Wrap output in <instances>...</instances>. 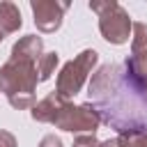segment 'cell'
Here are the masks:
<instances>
[{"label": "cell", "instance_id": "cell-1", "mask_svg": "<svg viewBox=\"0 0 147 147\" xmlns=\"http://www.w3.org/2000/svg\"><path fill=\"white\" fill-rule=\"evenodd\" d=\"M90 106L101 122L113 126L117 133L147 131V101L136 92L119 64H103L90 80L87 87Z\"/></svg>", "mask_w": 147, "mask_h": 147}, {"label": "cell", "instance_id": "cell-4", "mask_svg": "<svg viewBox=\"0 0 147 147\" xmlns=\"http://www.w3.org/2000/svg\"><path fill=\"white\" fill-rule=\"evenodd\" d=\"M96 57H99L96 51H83L76 60H71V62H67L62 67V71L57 76V94L62 99H69V96L80 92L87 74L96 64Z\"/></svg>", "mask_w": 147, "mask_h": 147}, {"label": "cell", "instance_id": "cell-9", "mask_svg": "<svg viewBox=\"0 0 147 147\" xmlns=\"http://www.w3.org/2000/svg\"><path fill=\"white\" fill-rule=\"evenodd\" d=\"M67 106V99H62L57 92H53V94H48L46 99H41L37 106H34V110H32V117L37 119V122H55V117L60 115V110Z\"/></svg>", "mask_w": 147, "mask_h": 147}, {"label": "cell", "instance_id": "cell-6", "mask_svg": "<svg viewBox=\"0 0 147 147\" xmlns=\"http://www.w3.org/2000/svg\"><path fill=\"white\" fill-rule=\"evenodd\" d=\"M69 5L67 2H55V0H34L32 11H34V23L41 32H53L62 23V14Z\"/></svg>", "mask_w": 147, "mask_h": 147}, {"label": "cell", "instance_id": "cell-13", "mask_svg": "<svg viewBox=\"0 0 147 147\" xmlns=\"http://www.w3.org/2000/svg\"><path fill=\"white\" fill-rule=\"evenodd\" d=\"M74 147H101V142L94 138V133H83L74 140Z\"/></svg>", "mask_w": 147, "mask_h": 147}, {"label": "cell", "instance_id": "cell-16", "mask_svg": "<svg viewBox=\"0 0 147 147\" xmlns=\"http://www.w3.org/2000/svg\"><path fill=\"white\" fill-rule=\"evenodd\" d=\"M2 39H5V34H2V32H0V41H2Z\"/></svg>", "mask_w": 147, "mask_h": 147}, {"label": "cell", "instance_id": "cell-15", "mask_svg": "<svg viewBox=\"0 0 147 147\" xmlns=\"http://www.w3.org/2000/svg\"><path fill=\"white\" fill-rule=\"evenodd\" d=\"M0 147H16V138L9 131H0Z\"/></svg>", "mask_w": 147, "mask_h": 147}, {"label": "cell", "instance_id": "cell-7", "mask_svg": "<svg viewBox=\"0 0 147 147\" xmlns=\"http://www.w3.org/2000/svg\"><path fill=\"white\" fill-rule=\"evenodd\" d=\"M124 76L129 85L145 96L147 94V53H131L124 62Z\"/></svg>", "mask_w": 147, "mask_h": 147}, {"label": "cell", "instance_id": "cell-10", "mask_svg": "<svg viewBox=\"0 0 147 147\" xmlns=\"http://www.w3.org/2000/svg\"><path fill=\"white\" fill-rule=\"evenodd\" d=\"M18 28H21V11L16 9V5L2 2L0 5V32L9 34V32H16Z\"/></svg>", "mask_w": 147, "mask_h": 147}, {"label": "cell", "instance_id": "cell-3", "mask_svg": "<svg viewBox=\"0 0 147 147\" xmlns=\"http://www.w3.org/2000/svg\"><path fill=\"white\" fill-rule=\"evenodd\" d=\"M90 9L99 14V30L103 39H108L110 44L129 41V32L133 23L117 2H90Z\"/></svg>", "mask_w": 147, "mask_h": 147}, {"label": "cell", "instance_id": "cell-2", "mask_svg": "<svg viewBox=\"0 0 147 147\" xmlns=\"http://www.w3.org/2000/svg\"><path fill=\"white\" fill-rule=\"evenodd\" d=\"M37 64L9 60L0 69V90L7 94L9 103L14 108H28L34 101V87H37Z\"/></svg>", "mask_w": 147, "mask_h": 147}, {"label": "cell", "instance_id": "cell-12", "mask_svg": "<svg viewBox=\"0 0 147 147\" xmlns=\"http://www.w3.org/2000/svg\"><path fill=\"white\" fill-rule=\"evenodd\" d=\"M57 67V53H44L37 62V74H39V80H46L51 78V74L55 71Z\"/></svg>", "mask_w": 147, "mask_h": 147}, {"label": "cell", "instance_id": "cell-17", "mask_svg": "<svg viewBox=\"0 0 147 147\" xmlns=\"http://www.w3.org/2000/svg\"><path fill=\"white\" fill-rule=\"evenodd\" d=\"M145 101H147V94H145Z\"/></svg>", "mask_w": 147, "mask_h": 147}, {"label": "cell", "instance_id": "cell-5", "mask_svg": "<svg viewBox=\"0 0 147 147\" xmlns=\"http://www.w3.org/2000/svg\"><path fill=\"white\" fill-rule=\"evenodd\" d=\"M53 124L57 129H64V131H71V133H94L96 126L101 124V119H99V115L94 113V108L90 103L71 106L67 101V106L60 110V115L55 117Z\"/></svg>", "mask_w": 147, "mask_h": 147}, {"label": "cell", "instance_id": "cell-11", "mask_svg": "<svg viewBox=\"0 0 147 147\" xmlns=\"http://www.w3.org/2000/svg\"><path fill=\"white\" fill-rule=\"evenodd\" d=\"M131 30H133L131 53H147V25L145 23H133Z\"/></svg>", "mask_w": 147, "mask_h": 147}, {"label": "cell", "instance_id": "cell-8", "mask_svg": "<svg viewBox=\"0 0 147 147\" xmlns=\"http://www.w3.org/2000/svg\"><path fill=\"white\" fill-rule=\"evenodd\" d=\"M44 44L39 37L34 34H28L23 39H18L11 48V60H21V62H30V64H37L39 57L44 55Z\"/></svg>", "mask_w": 147, "mask_h": 147}, {"label": "cell", "instance_id": "cell-14", "mask_svg": "<svg viewBox=\"0 0 147 147\" xmlns=\"http://www.w3.org/2000/svg\"><path fill=\"white\" fill-rule=\"evenodd\" d=\"M39 147H62V140L51 133V136H44V140L39 142Z\"/></svg>", "mask_w": 147, "mask_h": 147}]
</instances>
